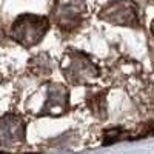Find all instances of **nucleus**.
I'll return each instance as SVG.
<instances>
[{
    "label": "nucleus",
    "instance_id": "1",
    "mask_svg": "<svg viewBox=\"0 0 154 154\" xmlns=\"http://www.w3.org/2000/svg\"><path fill=\"white\" fill-rule=\"evenodd\" d=\"M48 28H49V23L46 17L23 14L16 20L11 34L17 43L23 46H32L45 37Z\"/></svg>",
    "mask_w": 154,
    "mask_h": 154
},
{
    "label": "nucleus",
    "instance_id": "2",
    "mask_svg": "<svg viewBox=\"0 0 154 154\" xmlns=\"http://www.w3.org/2000/svg\"><path fill=\"white\" fill-rule=\"evenodd\" d=\"M100 17L111 23L128 25V26H136L139 22L137 6L131 0H114L100 12Z\"/></svg>",
    "mask_w": 154,
    "mask_h": 154
},
{
    "label": "nucleus",
    "instance_id": "3",
    "mask_svg": "<svg viewBox=\"0 0 154 154\" xmlns=\"http://www.w3.org/2000/svg\"><path fill=\"white\" fill-rule=\"evenodd\" d=\"M25 140V123L17 116L8 114L0 119V145L17 146Z\"/></svg>",
    "mask_w": 154,
    "mask_h": 154
},
{
    "label": "nucleus",
    "instance_id": "4",
    "mask_svg": "<svg viewBox=\"0 0 154 154\" xmlns=\"http://www.w3.org/2000/svg\"><path fill=\"white\" fill-rule=\"evenodd\" d=\"M66 66H63L66 79L72 83H85L88 79H93L97 75V69L88 59L82 57L80 54H75L66 59Z\"/></svg>",
    "mask_w": 154,
    "mask_h": 154
},
{
    "label": "nucleus",
    "instance_id": "5",
    "mask_svg": "<svg viewBox=\"0 0 154 154\" xmlns=\"http://www.w3.org/2000/svg\"><path fill=\"white\" fill-rule=\"evenodd\" d=\"M43 114L60 116L68 108V91L62 85H51L48 89V99L43 106Z\"/></svg>",
    "mask_w": 154,
    "mask_h": 154
},
{
    "label": "nucleus",
    "instance_id": "6",
    "mask_svg": "<svg viewBox=\"0 0 154 154\" xmlns=\"http://www.w3.org/2000/svg\"><path fill=\"white\" fill-rule=\"evenodd\" d=\"M57 20L60 25H68L79 22V6H74V2L62 3L57 9Z\"/></svg>",
    "mask_w": 154,
    "mask_h": 154
},
{
    "label": "nucleus",
    "instance_id": "7",
    "mask_svg": "<svg viewBox=\"0 0 154 154\" xmlns=\"http://www.w3.org/2000/svg\"><path fill=\"white\" fill-rule=\"evenodd\" d=\"M152 34H154V23H152Z\"/></svg>",
    "mask_w": 154,
    "mask_h": 154
},
{
    "label": "nucleus",
    "instance_id": "8",
    "mask_svg": "<svg viewBox=\"0 0 154 154\" xmlns=\"http://www.w3.org/2000/svg\"><path fill=\"white\" fill-rule=\"evenodd\" d=\"M0 154H6V152H3V151H0Z\"/></svg>",
    "mask_w": 154,
    "mask_h": 154
}]
</instances>
